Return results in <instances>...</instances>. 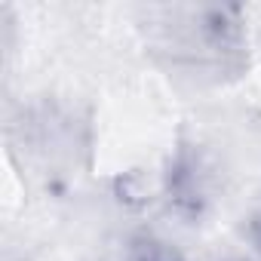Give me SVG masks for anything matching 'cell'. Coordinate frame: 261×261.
Returning <instances> with one entry per match:
<instances>
[{
	"label": "cell",
	"instance_id": "6da1fadb",
	"mask_svg": "<svg viewBox=\"0 0 261 261\" xmlns=\"http://www.w3.org/2000/svg\"><path fill=\"white\" fill-rule=\"evenodd\" d=\"M133 261H181V258H178V252L169 249L166 243H160V240H145V243L136 249Z\"/></svg>",
	"mask_w": 261,
	"mask_h": 261
},
{
	"label": "cell",
	"instance_id": "7a4b0ae2",
	"mask_svg": "<svg viewBox=\"0 0 261 261\" xmlns=\"http://www.w3.org/2000/svg\"><path fill=\"white\" fill-rule=\"evenodd\" d=\"M252 233H255V240H258V246H261V215L255 218V227H252Z\"/></svg>",
	"mask_w": 261,
	"mask_h": 261
}]
</instances>
